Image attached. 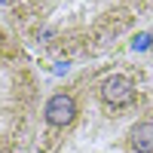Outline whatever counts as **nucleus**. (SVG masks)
<instances>
[{
  "label": "nucleus",
  "instance_id": "4",
  "mask_svg": "<svg viewBox=\"0 0 153 153\" xmlns=\"http://www.w3.org/2000/svg\"><path fill=\"white\" fill-rule=\"evenodd\" d=\"M0 46H3V34H0Z\"/></svg>",
  "mask_w": 153,
  "mask_h": 153
},
{
  "label": "nucleus",
  "instance_id": "1",
  "mask_svg": "<svg viewBox=\"0 0 153 153\" xmlns=\"http://www.w3.org/2000/svg\"><path fill=\"white\" fill-rule=\"evenodd\" d=\"M132 98H135V83L129 76L113 74L101 83V101L110 107H126V104H132Z\"/></svg>",
  "mask_w": 153,
  "mask_h": 153
},
{
  "label": "nucleus",
  "instance_id": "2",
  "mask_svg": "<svg viewBox=\"0 0 153 153\" xmlns=\"http://www.w3.org/2000/svg\"><path fill=\"white\" fill-rule=\"evenodd\" d=\"M46 123L49 126H58V129H65V126H71L74 120H76V101L71 98V95H52L46 101Z\"/></svg>",
  "mask_w": 153,
  "mask_h": 153
},
{
  "label": "nucleus",
  "instance_id": "3",
  "mask_svg": "<svg viewBox=\"0 0 153 153\" xmlns=\"http://www.w3.org/2000/svg\"><path fill=\"white\" fill-rule=\"evenodd\" d=\"M129 147L135 153H153V123H135L129 129Z\"/></svg>",
  "mask_w": 153,
  "mask_h": 153
}]
</instances>
